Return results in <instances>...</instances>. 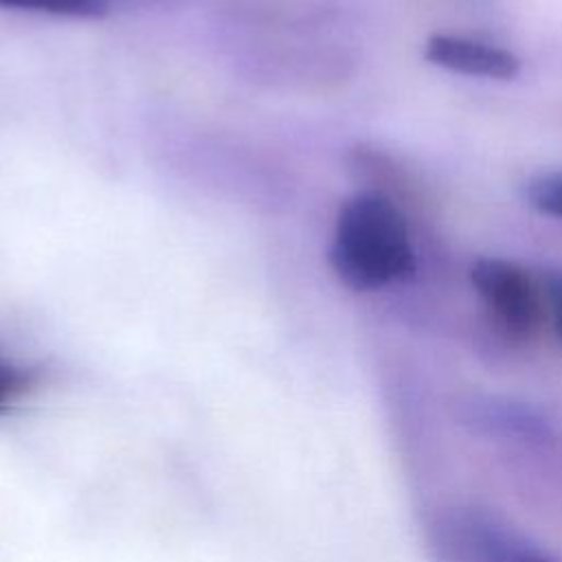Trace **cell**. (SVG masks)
<instances>
[{"label": "cell", "instance_id": "obj_3", "mask_svg": "<svg viewBox=\"0 0 562 562\" xmlns=\"http://www.w3.org/2000/svg\"><path fill=\"white\" fill-rule=\"evenodd\" d=\"M424 57L437 68L468 77L509 81L520 72V59L512 50L448 33L430 35L424 44Z\"/></svg>", "mask_w": 562, "mask_h": 562}, {"label": "cell", "instance_id": "obj_2", "mask_svg": "<svg viewBox=\"0 0 562 562\" xmlns=\"http://www.w3.org/2000/svg\"><path fill=\"white\" fill-rule=\"evenodd\" d=\"M470 281L509 336L525 340L538 334L544 321V301L525 268L501 257H481L470 268Z\"/></svg>", "mask_w": 562, "mask_h": 562}, {"label": "cell", "instance_id": "obj_8", "mask_svg": "<svg viewBox=\"0 0 562 562\" xmlns=\"http://www.w3.org/2000/svg\"><path fill=\"white\" fill-rule=\"evenodd\" d=\"M529 562H540V560H529Z\"/></svg>", "mask_w": 562, "mask_h": 562}, {"label": "cell", "instance_id": "obj_4", "mask_svg": "<svg viewBox=\"0 0 562 562\" xmlns=\"http://www.w3.org/2000/svg\"><path fill=\"white\" fill-rule=\"evenodd\" d=\"M0 7L48 13L59 18L97 20L110 11V0H0Z\"/></svg>", "mask_w": 562, "mask_h": 562}, {"label": "cell", "instance_id": "obj_7", "mask_svg": "<svg viewBox=\"0 0 562 562\" xmlns=\"http://www.w3.org/2000/svg\"><path fill=\"white\" fill-rule=\"evenodd\" d=\"M544 283H547V296H549L553 323H555V329L562 338V270L549 272L544 277Z\"/></svg>", "mask_w": 562, "mask_h": 562}, {"label": "cell", "instance_id": "obj_1", "mask_svg": "<svg viewBox=\"0 0 562 562\" xmlns=\"http://www.w3.org/2000/svg\"><path fill=\"white\" fill-rule=\"evenodd\" d=\"M329 263L356 292L404 281L415 272V252L400 209L382 193L362 191L338 211Z\"/></svg>", "mask_w": 562, "mask_h": 562}, {"label": "cell", "instance_id": "obj_5", "mask_svg": "<svg viewBox=\"0 0 562 562\" xmlns=\"http://www.w3.org/2000/svg\"><path fill=\"white\" fill-rule=\"evenodd\" d=\"M525 198L533 209L562 220V171H540L525 182Z\"/></svg>", "mask_w": 562, "mask_h": 562}, {"label": "cell", "instance_id": "obj_6", "mask_svg": "<svg viewBox=\"0 0 562 562\" xmlns=\"http://www.w3.org/2000/svg\"><path fill=\"white\" fill-rule=\"evenodd\" d=\"M29 389V375L9 367L0 364V413L24 391Z\"/></svg>", "mask_w": 562, "mask_h": 562}]
</instances>
